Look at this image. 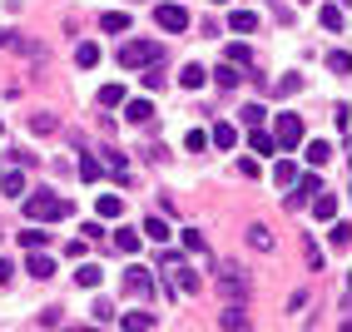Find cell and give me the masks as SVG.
I'll use <instances>...</instances> for the list:
<instances>
[{
	"instance_id": "16",
	"label": "cell",
	"mask_w": 352,
	"mask_h": 332,
	"mask_svg": "<svg viewBox=\"0 0 352 332\" xmlns=\"http://www.w3.org/2000/svg\"><path fill=\"white\" fill-rule=\"evenodd\" d=\"M308 203H313V213H318L322 223H327V219H338V199H333V194H313Z\"/></svg>"
},
{
	"instance_id": "33",
	"label": "cell",
	"mask_w": 352,
	"mask_h": 332,
	"mask_svg": "<svg viewBox=\"0 0 352 332\" xmlns=\"http://www.w3.org/2000/svg\"><path fill=\"white\" fill-rule=\"evenodd\" d=\"M263 120H268V109H263V104H248V109H243V124H248V129H258Z\"/></svg>"
},
{
	"instance_id": "3",
	"label": "cell",
	"mask_w": 352,
	"mask_h": 332,
	"mask_svg": "<svg viewBox=\"0 0 352 332\" xmlns=\"http://www.w3.org/2000/svg\"><path fill=\"white\" fill-rule=\"evenodd\" d=\"M273 144L278 149H298L302 144V120H298V114H278V124H273Z\"/></svg>"
},
{
	"instance_id": "13",
	"label": "cell",
	"mask_w": 352,
	"mask_h": 332,
	"mask_svg": "<svg viewBox=\"0 0 352 332\" xmlns=\"http://www.w3.org/2000/svg\"><path fill=\"white\" fill-rule=\"evenodd\" d=\"M25 268H30V278H50V273H55V258H50V253H45V248H35Z\"/></svg>"
},
{
	"instance_id": "37",
	"label": "cell",
	"mask_w": 352,
	"mask_h": 332,
	"mask_svg": "<svg viewBox=\"0 0 352 332\" xmlns=\"http://www.w3.org/2000/svg\"><path fill=\"white\" fill-rule=\"evenodd\" d=\"M302 89V75H288V80H278V94H283V100H288V94H298Z\"/></svg>"
},
{
	"instance_id": "5",
	"label": "cell",
	"mask_w": 352,
	"mask_h": 332,
	"mask_svg": "<svg viewBox=\"0 0 352 332\" xmlns=\"http://www.w3.org/2000/svg\"><path fill=\"white\" fill-rule=\"evenodd\" d=\"M288 188H293V194H288L283 203H288V208H302V203H308L313 194H322V179H318V174H298Z\"/></svg>"
},
{
	"instance_id": "36",
	"label": "cell",
	"mask_w": 352,
	"mask_h": 332,
	"mask_svg": "<svg viewBox=\"0 0 352 332\" xmlns=\"http://www.w3.org/2000/svg\"><path fill=\"white\" fill-rule=\"evenodd\" d=\"M327 69H333V75H347V50H333V55H327Z\"/></svg>"
},
{
	"instance_id": "30",
	"label": "cell",
	"mask_w": 352,
	"mask_h": 332,
	"mask_svg": "<svg viewBox=\"0 0 352 332\" xmlns=\"http://www.w3.org/2000/svg\"><path fill=\"white\" fill-rule=\"evenodd\" d=\"M100 174H104V164H100V159H89V154H85V159H80V179H85V184H95Z\"/></svg>"
},
{
	"instance_id": "21",
	"label": "cell",
	"mask_w": 352,
	"mask_h": 332,
	"mask_svg": "<svg viewBox=\"0 0 352 332\" xmlns=\"http://www.w3.org/2000/svg\"><path fill=\"white\" fill-rule=\"evenodd\" d=\"M139 239H154V243H169V223L164 219H144V233Z\"/></svg>"
},
{
	"instance_id": "18",
	"label": "cell",
	"mask_w": 352,
	"mask_h": 332,
	"mask_svg": "<svg viewBox=\"0 0 352 332\" xmlns=\"http://www.w3.org/2000/svg\"><path fill=\"white\" fill-rule=\"evenodd\" d=\"M248 243H253L258 253H273V233H268V223H253V228H248Z\"/></svg>"
},
{
	"instance_id": "14",
	"label": "cell",
	"mask_w": 352,
	"mask_h": 332,
	"mask_svg": "<svg viewBox=\"0 0 352 332\" xmlns=\"http://www.w3.org/2000/svg\"><path fill=\"white\" fill-rule=\"evenodd\" d=\"M75 283H80V288H100V283H104V268H100V263H80V268H75Z\"/></svg>"
},
{
	"instance_id": "35",
	"label": "cell",
	"mask_w": 352,
	"mask_h": 332,
	"mask_svg": "<svg viewBox=\"0 0 352 332\" xmlns=\"http://www.w3.org/2000/svg\"><path fill=\"white\" fill-rule=\"evenodd\" d=\"M20 243L35 253V248H45V233H40V228H25V233H20Z\"/></svg>"
},
{
	"instance_id": "27",
	"label": "cell",
	"mask_w": 352,
	"mask_h": 332,
	"mask_svg": "<svg viewBox=\"0 0 352 332\" xmlns=\"http://www.w3.org/2000/svg\"><path fill=\"white\" fill-rule=\"evenodd\" d=\"M293 179H298V164H293V159H283V164L273 169V184H278V188H288Z\"/></svg>"
},
{
	"instance_id": "1",
	"label": "cell",
	"mask_w": 352,
	"mask_h": 332,
	"mask_svg": "<svg viewBox=\"0 0 352 332\" xmlns=\"http://www.w3.org/2000/svg\"><path fill=\"white\" fill-rule=\"evenodd\" d=\"M164 60V45L159 40H124V50H120V65L124 69H149Z\"/></svg>"
},
{
	"instance_id": "31",
	"label": "cell",
	"mask_w": 352,
	"mask_h": 332,
	"mask_svg": "<svg viewBox=\"0 0 352 332\" xmlns=\"http://www.w3.org/2000/svg\"><path fill=\"white\" fill-rule=\"evenodd\" d=\"M100 104H109V109L124 104V85H104V89H100Z\"/></svg>"
},
{
	"instance_id": "20",
	"label": "cell",
	"mask_w": 352,
	"mask_h": 332,
	"mask_svg": "<svg viewBox=\"0 0 352 332\" xmlns=\"http://www.w3.org/2000/svg\"><path fill=\"white\" fill-rule=\"evenodd\" d=\"M327 159H333V144H327V139H313V144H308V164H313V169H322Z\"/></svg>"
},
{
	"instance_id": "24",
	"label": "cell",
	"mask_w": 352,
	"mask_h": 332,
	"mask_svg": "<svg viewBox=\"0 0 352 332\" xmlns=\"http://www.w3.org/2000/svg\"><path fill=\"white\" fill-rule=\"evenodd\" d=\"M114 243H120V253H129V258H134V253H139V243H144V239H139L134 228H120V233H114Z\"/></svg>"
},
{
	"instance_id": "44",
	"label": "cell",
	"mask_w": 352,
	"mask_h": 332,
	"mask_svg": "<svg viewBox=\"0 0 352 332\" xmlns=\"http://www.w3.org/2000/svg\"><path fill=\"white\" fill-rule=\"evenodd\" d=\"M214 5H228V0H214Z\"/></svg>"
},
{
	"instance_id": "15",
	"label": "cell",
	"mask_w": 352,
	"mask_h": 332,
	"mask_svg": "<svg viewBox=\"0 0 352 332\" xmlns=\"http://www.w3.org/2000/svg\"><path fill=\"white\" fill-rule=\"evenodd\" d=\"M204 80H208L204 65H184V69H179V85H184V89H204Z\"/></svg>"
},
{
	"instance_id": "39",
	"label": "cell",
	"mask_w": 352,
	"mask_h": 332,
	"mask_svg": "<svg viewBox=\"0 0 352 332\" xmlns=\"http://www.w3.org/2000/svg\"><path fill=\"white\" fill-rule=\"evenodd\" d=\"M228 65H248V45H228Z\"/></svg>"
},
{
	"instance_id": "34",
	"label": "cell",
	"mask_w": 352,
	"mask_h": 332,
	"mask_svg": "<svg viewBox=\"0 0 352 332\" xmlns=\"http://www.w3.org/2000/svg\"><path fill=\"white\" fill-rule=\"evenodd\" d=\"M55 124H60L55 114H35V120H30V129H35V134H55Z\"/></svg>"
},
{
	"instance_id": "8",
	"label": "cell",
	"mask_w": 352,
	"mask_h": 332,
	"mask_svg": "<svg viewBox=\"0 0 352 332\" xmlns=\"http://www.w3.org/2000/svg\"><path fill=\"white\" fill-rule=\"evenodd\" d=\"M223 332H248V313H243V302H228L223 313H219Z\"/></svg>"
},
{
	"instance_id": "22",
	"label": "cell",
	"mask_w": 352,
	"mask_h": 332,
	"mask_svg": "<svg viewBox=\"0 0 352 332\" xmlns=\"http://www.w3.org/2000/svg\"><path fill=\"white\" fill-rule=\"evenodd\" d=\"M100 30H109V35L129 30V15H124V10H109V15H100Z\"/></svg>"
},
{
	"instance_id": "41",
	"label": "cell",
	"mask_w": 352,
	"mask_h": 332,
	"mask_svg": "<svg viewBox=\"0 0 352 332\" xmlns=\"http://www.w3.org/2000/svg\"><path fill=\"white\" fill-rule=\"evenodd\" d=\"M184 144H189V149H194V154H199V149H204V144H208V134H204V129H194V134H189V139H184Z\"/></svg>"
},
{
	"instance_id": "10",
	"label": "cell",
	"mask_w": 352,
	"mask_h": 332,
	"mask_svg": "<svg viewBox=\"0 0 352 332\" xmlns=\"http://www.w3.org/2000/svg\"><path fill=\"white\" fill-rule=\"evenodd\" d=\"M169 273H174V283H179L184 293H204V278H199L189 263H179V268H169Z\"/></svg>"
},
{
	"instance_id": "19",
	"label": "cell",
	"mask_w": 352,
	"mask_h": 332,
	"mask_svg": "<svg viewBox=\"0 0 352 332\" xmlns=\"http://www.w3.org/2000/svg\"><path fill=\"white\" fill-rule=\"evenodd\" d=\"M208 139H214L219 149H233V144H239V129H233V124H214V129H208Z\"/></svg>"
},
{
	"instance_id": "42",
	"label": "cell",
	"mask_w": 352,
	"mask_h": 332,
	"mask_svg": "<svg viewBox=\"0 0 352 332\" xmlns=\"http://www.w3.org/2000/svg\"><path fill=\"white\" fill-rule=\"evenodd\" d=\"M0 283H10V263H6V258H0Z\"/></svg>"
},
{
	"instance_id": "7",
	"label": "cell",
	"mask_w": 352,
	"mask_h": 332,
	"mask_svg": "<svg viewBox=\"0 0 352 332\" xmlns=\"http://www.w3.org/2000/svg\"><path fill=\"white\" fill-rule=\"evenodd\" d=\"M154 20H159V30H189V10L184 5H159Z\"/></svg>"
},
{
	"instance_id": "32",
	"label": "cell",
	"mask_w": 352,
	"mask_h": 332,
	"mask_svg": "<svg viewBox=\"0 0 352 332\" xmlns=\"http://www.w3.org/2000/svg\"><path fill=\"white\" fill-rule=\"evenodd\" d=\"M184 248H189V253H204V248H208V239H204L199 228H184Z\"/></svg>"
},
{
	"instance_id": "6",
	"label": "cell",
	"mask_w": 352,
	"mask_h": 332,
	"mask_svg": "<svg viewBox=\"0 0 352 332\" xmlns=\"http://www.w3.org/2000/svg\"><path fill=\"white\" fill-rule=\"evenodd\" d=\"M124 293H129V298H154V278H149V268L129 263V273H124Z\"/></svg>"
},
{
	"instance_id": "43",
	"label": "cell",
	"mask_w": 352,
	"mask_h": 332,
	"mask_svg": "<svg viewBox=\"0 0 352 332\" xmlns=\"http://www.w3.org/2000/svg\"><path fill=\"white\" fill-rule=\"evenodd\" d=\"M69 332H100V327H69Z\"/></svg>"
},
{
	"instance_id": "29",
	"label": "cell",
	"mask_w": 352,
	"mask_h": 332,
	"mask_svg": "<svg viewBox=\"0 0 352 332\" xmlns=\"http://www.w3.org/2000/svg\"><path fill=\"white\" fill-rule=\"evenodd\" d=\"M248 144H253V154H273L278 144H273V134H263V129H253L248 134Z\"/></svg>"
},
{
	"instance_id": "17",
	"label": "cell",
	"mask_w": 352,
	"mask_h": 332,
	"mask_svg": "<svg viewBox=\"0 0 352 332\" xmlns=\"http://www.w3.org/2000/svg\"><path fill=\"white\" fill-rule=\"evenodd\" d=\"M0 194H25V174L20 169H0Z\"/></svg>"
},
{
	"instance_id": "12",
	"label": "cell",
	"mask_w": 352,
	"mask_h": 332,
	"mask_svg": "<svg viewBox=\"0 0 352 332\" xmlns=\"http://www.w3.org/2000/svg\"><path fill=\"white\" fill-rule=\"evenodd\" d=\"M318 20H322V30H333V35H342V30H347L342 5H322V15H318Z\"/></svg>"
},
{
	"instance_id": "38",
	"label": "cell",
	"mask_w": 352,
	"mask_h": 332,
	"mask_svg": "<svg viewBox=\"0 0 352 332\" xmlns=\"http://www.w3.org/2000/svg\"><path fill=\"white\" fill-rule=\"evenodd\" d=\"M164 80H169V75H164L159 65H149V75H144V85H149V89H164Z\"/></svg>"
},
{
	"instance_id": "9",
	"label": "cell",
	"mask_w": 352,
	"mask_h": 332,
	"mask_svg": "<svg viewBox=\"0 0 352 332\" xmlns=\"http://www.w3.org/2000/svg\"><path fill=\"white\" fill-rule=\"evenodd\" d=\"M124 120H129V124H139V129L154 124V104H149V100H129V104H124Z\"/></svg>"
},
{
	"instance_id": "11",
	"label": "cell",
	"mask_w": 352,
	"mask_h": 332,
	"mask_svg": "<svg viewBox=\"0 0 352 332\" xmlns=\"http://www.w3.org/2000/svg\"><path fill=\"white\" fill-rule=\"evenodd\" d=\"M228 30L253 35V30H258V10H233V15H228Z\"/></svg>"
},
{
	"instance_id": "25",
	"label": "cell",
	"mask_w": 352,
	"mask_h": 332,
	"mask_svg": "<svg viewBox=\"0 0 352 332\" xmlns=\"http://www.w3.org/2000/svg\"><path fill=\"white\" fill-rule=\"evenodd\" d=\"M75 60H80V69H95V65H100V45H95V40H89V45H80V50H75Z\"/></svg>"
},
{
	"instance_id": "4",
	"label": "cell",
	"mask_w": 352,
	"mask_h": 332,
	"mask_svg": "<svg viewBox=\"0 0 352 332\" xmlns=\"http://www.w3.org/2000/svg\"><path fill=\"white\" fill-rule=\"evenodd\" d=\"M219 293H223L228 302H248V273H243V268H223V273H219Z\"/></svg>"
},
{
	"instance_id": "26",
	"label": "cell",
	"mask_w": 352,
	"mask_h": 332,
	"mask_svg": "<svg viewBox=\"0 0 352 332\" xmlns=\"http://www.w3.org/2000/svg\"><path fill=\"white\" fill-rule=\"evenodd\" d=\"M214 80H219V89H233L243 75H239V65H219V69H214Z\"/></svg>"
},
{
	"instance_id": "2",
	"label": "cell",
	"mask_w": 352,
	"mask_h": 332,
	"mask_svg": "<svg viewBox=\"0 0 352 332\" xmlns=\"http://www.w3.org/2000/svg\"><path fill=\"white\" fill-rule=\"evenodd\" d=\"M25 213L35 223H60V219H69V199H60V194H30Z\"/></svg>"
},
{
	"instance_id": "23",
	"label": "cell",
	"mask_w": 352,
	"mask_h": 332,
	"mask_svg": "<svg viewBox=\"0 0 352 332\" xmlns=\"http://www.w3.org/2000/svg\"><path fill=\"white\" fill-rule=\"evenodd\" d=\"M95 208H100V219H120V213H124V199H120V194H104Z\"/></svg>"
},
{
	"instance_id": "40",
	"label": "cell",
	"mask_w": 352,
	"mask_h": 332,
	"mask_svg": "<svg viewBox=\"0 0 352 332\" xmlns=\"http://www.w3.org/2000/svg\"><path fill=\"white\" fill-rule=\"evenodd\" d=\"M347 233H352L347 223H333V248H347Z\"/></svg>"
},
{
	"instance_id": "28",
	"label": "cell",
	"mask_w": 352,
	"mask_h": 332,
	"mask_svg": "<svg viewBox=\"0 0 352 332\" xmlns=\"http://www.w3.org/2000/svg\"><path fill=\"white\" fill-rule=\"evenodd\" d=\"M149 327H154L149 313H124V332H149Z\"/></svg>"
}]
</instances>
